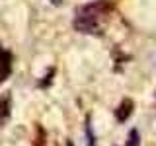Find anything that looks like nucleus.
Returning a JSON list of instances; mask_svg holds the SVG:
<instances>
[{"instance_id": "nucleus-7", "label": "nucleus", "mask_w": 156, "mask_h": 146, "mask_svg": "<svg viewBox=\"0 0 156 146\" xmlns=\"http://www.w3.org/2000/svg\"><path fill=\"white\" fill-rule=\"evenodd\" d=\"M49 2H51V4H55V6H61V4L65 2V0H49Z\"/></svg>"}, {"instance_id": "nucleus-3", "label": "nucleus", "mask_w": 156, "mask_h": 146, "mask_svg": "<svg viewBox=\"0 0 156 146\" xmlns=\"http://www.w3.org/2000/svg\"><path fill=\"white\" fill-rule=\"evenodd\" d=\"M131 113H133V101H131V99H125L123 103L117 107L115 117H117V121H119V123H123V121L129 119V115H131Z\"/></svg>"}, {"instance_id": "nucleus-8", "label": "nucleus", "mask_w": 156, "mask_h": 146, "mask_svg": "<svg viewBox=\"0 0 156 146\" xmlns=\"http://www.w3.org/2000/svg\"><path fill=\"white\" fill-rule=\"evenodd\" d=\"M66 146H74V144H72V142H70V140H66Z\"/></svg>"}, {"instance_id": "nucleus-1", "label": "nucleus", "mask_w": 156, "mask_h": 146, "mask_svg": "<svg viewBox=\"0 0 156 146\" xmlns=\"http://www.w3.org/2000/svg\"><path fill=\"white\" fill-rule=\"evenodd\" d=\"M74 27L80 33H100V23H98V19H92V18H86V16H78V14L74 18Z\"/></svg>"}, {"instance_id": "nucleus-2", "label": "nucleus", "mask_w": 156, "mask_h": 146, "mask_svg": "<svg viewBox=\"0 0 156 146\" xmlns=\"http://www.w3.org/2000/svg\"><path fill=\"white\" fill-rule=\"evenodd\" d=\"M10 66H12V55L0 47V82H4L10 74Z\"/></svg>"}, {"instance_id": "nucleus-6", "label": "nucleus", "mask_w": 156, "mask_h": 146, "mask_svg": "<svg viewBox=\"0 0 156 146\" xmlns=\"http://www.w3.org/2000/svg\"><path fill=\"white\" fill-rule=\"evenodd\" d=\"M86 134H88V146H96V136L92 134V127H90V119L86 121Z\"/></svg>"}, {"instance_id": "nucleus-5", "label": "nucleus", "mask_w": 156, "mask_h": 146, "mask_svg": "<svg viewBox=\"0 0 156 146\" xmlns=\"http://www.w3.org/2000/svg\"><path fill=\"white\" fill-rule=\"evenodd\" d=\"M139 142H140V138H139V130L133 129V130L129 133V138H127V146H139Z\"/></svg>"}, {"instance_id": "nucleus-4", "label": "nucleus", "mask_w": 156, "mask_h": 146, "mask_svg": "<svg viewBox=\"0 0 156 146\" xmlns=\"http://www.w3.org/2000/svg\"><path fill=\"white\" fill-rule=\"evenodd\" d=\"M8 113H10V99L8 97H4L2 101H0V119H6L8 117Z\"/></svg>"}]
</instances>
